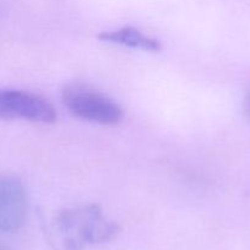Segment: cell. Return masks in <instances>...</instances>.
Returning a JSON list of instances; mask_svg holds the SVG:
<instances>
[{
    "instance_id": "obj_5",
    "label": "cell",
    "mask_w": 250,
    "mask_h": 250,
    "mask_svg": "<svg viewBox=\"0 0 250 250\" xmlns=\"http://www.w3.org/2000/svg\"><path fill=\"white\" fill-rule=\"evenodd\" d=\"M102 41L112 44L128 46V48L141 49L146 51H159L161 49V44L155 38L142 33L133 27H124L111 32H104L99 36Z\"/></svg>"
},
{
    "instance_id": "obj_6",
    "label": "cell",
    "mask_w": 250,
    "mask_h": 250,
    "mask_svg": "<svg viewBox=\"0 0 250 250\" xmlns=\"http://www.w3.org/2000/svg\"><path fill=\"white\" fill-rule=\"evenodd\" d=\"M246 109H247V112H248V115L250 116V93L246 99Z\"/></svg>"
},
{
    "instance_id": "obj_2",
    "label": "cell",
    "mask_w": 250,
    "mask_h": 250,
    "mask_svg": "<svg viewBox=\"0 0 250 250\" xmlns=\"http://www.w3.org/2000/svg\"><path fill=\"white\" fill-rule=\"evenodd\" d=\"M63 103L71 114L93 124L116 125L122 119L121 107L114 100L89 88H67Z\"/></svg>"
},
{
    "instance_id": "obj_1",
    "label": "cell",
    "mask_w": 250,
    "mask_h": 250,
    "mask_svg": "<svg viewBox=\"0 0 250 250\" xmlns=\"http://www.w3.org/2000/svg\"><path fill=\"white\" fill-rule=\"evenodd\" d=\"M117 232V225L107 221L99 208L87 205L60 212L53 224L51 241L56 250H81L110 241Z\"/></svg>"
},
{
    "instance_id": "obj_4",
    "label": "cell",
    "mask_w": 250,
    "mask_h": 250,
    "mask_svg": "<svg viewBox=\"0 0 250 250\" xmlns=\"http://www.w3.org/2000/svg\"><path fill=\"white\" fill-rule=\"evenodd\" d=\"M28 200L23 185L16 177L0 175V233H12L23 227Z\"/></svg>"
},
{
    "instance_id": "obj_3",
    "label": "cell",
    "mask_w": 250,
    "mask_h": 250,
    "mask_svg": "<svg viewBox=\"0 0 250 250\" xmlns=\"http://www.w3.org/2000/svg\"><path fill=\"white\" fill-rule=\"evenodd\" d=\"M0 119L51 124L56 112L48 100L33 93L0 89Z\"/></svg>"
},
{
    "instance_id": "obj_7",
    "label": "cell",
    "mask_w": 250,
    "mask_h": 250,
    "mask_svg": "<svg viewBox=\"0 0 250 250\" xmlns=\"http://www.w3.org/2000/svg\"><path fill=\"white\" fill-rule=\"evenodd\" d=\"M0 250H10V249L7 248V247H5L4 244H1V243H0Z\"/></svg>"
}]
</instances>
